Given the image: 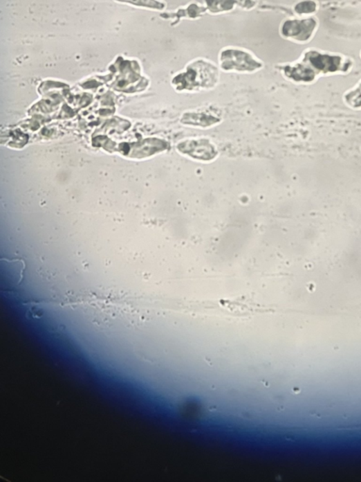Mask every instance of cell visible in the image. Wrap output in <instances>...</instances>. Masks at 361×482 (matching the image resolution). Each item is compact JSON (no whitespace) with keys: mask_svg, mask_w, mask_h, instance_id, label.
Returning a JSON list of instances; mask_svg holds the SVG:
<instances>
[{"mask_svg":"<svg viewBox=\"0 0 361 482\" xmlns=\"http://www.w3.org/2000/svg\"><path fill=\"white\" fill-rule=\"evenodd\" d=\"M219 80L218 67L200 60L188 65L184 73L174 78L172 83L178 91H195L216 87Z\"/></svg>","mask_w":361,"mask_h":482,"instance_id":"cell-1","label":"cell"},{"mask_svg":"<svg viewBox=\"0 0 361 482\" xmlns=\"http://www.w3.org/2000/svg\"><path fill=\"white\" fill-rule=\"evenodd\" d=\"M303 62L315 71L318 77L336 74H345L352 67L351 60L340 55L324 53V52L308 49L303 54Z\"/></svg>","mask_w":361,"mask_h":482,"instance_id":"cell-2","label":"cell"},{"mask_svg":"<svg viewBox=\"0 0 361 482\" xmlns=\"http://www.w3.org/2000/svg\"><path fill=\"white\" fill-rule=\"evenodd\" d=\"M219 66L224 72L252 74L263 67V62L250 52L237 47H226L219 54Z\"/></svg>","mask_w":361,"mask_h":482,"instance_id":"cell-3","label":"cell"},{"mask_svg":"<svg viewBox=\"0 0 361 482\" xmlns=\"http://www.w3.org/2000/svg\"><path fill=\"white\" fill-rule=\"evenodd\" d=\"M318 22L315 17L305 19H288L284 21L279 28L282 38L295 43L305 44L310 42L317 30Z\"/></svg>","mask_w":361,"mask_h":482,"instance_id":"cell-4","label":"cell"},{"mask_svg":"<svg viewBox=\"0 0 361 482\" xmlns=\"http://www.w3.org/2000/svg\"><path fill=\"white\" fill-rule=\"evenodd\" d=\"M180 154L201 162H211L219 157V149L206 138L187 139L177 145Z\"/></svg>","mask_w":361,"mask_h":482,"instance_id":"cell-5","label":"cell"},{"mask_svg":"<svg viewBox=\"0 0 361 482\" xmlns=\"http://www.w3.org/2000/svg\"><path fill=\"white\" fill-rule=\"evenodd\" d=\"M281 74L294 83L308 84L315 82L318 75L302 60L295 64H284L279 67Z\"/></svg>","mask_w":361,"mask_h":482,"instance_id":"cell-6","label":"cell"},{"mask_svg":"<svg viewBox=\"0 0 361 482\" xmlns=\"http://www.w3.org/2000/svg\"><path fill=\"white\" fill-rule=\"evenodd\" d=\"M221 122V118L214 114H205V112H197V114H185L183 116L182 123L185 125H191V127H210L213 125L219 124Z\"/></svg>","mask_w":361,"mask_h":482,"instance_id":"cell-7","label":"cell"},{"mask_svg":"<svg viewBox=\"0 0 361 482\" xmlns=\"http://www.w3.org/2000/svg\"><path fill=\"white\" fill-rule=\"evenodd\" d=\"M206 9L212 14L230 12L238 5V0H205Z\"/></svg>","mask_w":361,"mask_h":482,"instance_id":"cell-8","label":"cell"},{"mask_svg":"<svg viewBox=\"0 0 361 482\" xmlns=\"http://www.w3.org/2000/svg\"><path fill=\"white\" fill-rule=\"evenodd\" d=\"M344 99L348 107L353 109H361V81L354 89L345 93Z\"/></svg>","mask_w":361,"mask_h":482,"instance_id":"cell-9","label":"cell"},{"mask_svg":"<svg viewBox=\"0 0 361 482\" xmlns=\"http://www.w3.org/2000/svg\"><path fill=\"white\" fill-rule=\"evenodd\" d=\"M317 10V4L313 0H305V1L299 2L295 5V14L299 15H313Z\"/></svg>","mask_w":361,"mask_h":482,"instance_id":"cell-10","label":"cell"}]
</instances>
